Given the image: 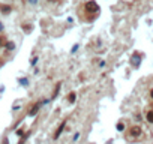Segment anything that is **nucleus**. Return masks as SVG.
Masks as SVG:
<instances>
[{
	"label": "nucleus",
	"mask_w": 153,
	"mask_h": 144,
	"mask_svg": "<svg viewBox=\"0 0 153 144\" xmlns=\"http://www.w3.org/2000/svg\"><path fill=\"white\" fill-rule=\"evenodd\" d=\"M86 11L87 12H98L99 11V6L96 5V2H87L86 3Z\"/></svg>",
	"instance_id": "1"
},
{
	"label": "nucleus",
	"mask_w": 153,
	"mask_h": 144,
	"mask_svg": "<svg viewBox=\"0 0 153 144\" xmlns=\"http://www.w3.org/2000/svg\"><path fill=\"white\" fill-rule=\"evenodd\" d=\"M141 132H143V129L140 128V126H132V128L129 129V134H131L132 138H138L141 135Z\"/></svg>",
	"instance_id": "2"
},
{
	"label": "nucleus",
	"mask_w": 153,
	"mask_h": 144,
	"mask_svg": "<svg viewBox=\"0 0 153 144\" xmlns=\"http://www.w3.org/2000/svg\"><path fill=\"white\" fill-rule=\"evenodd\" d=\"M65 125H66V122H63L59 128H57V131H56V134H54V140H57L59 138V135L62 134V131H63V128H65Z\"/></svg>",
	"instance_id": "3"
},
{
	"label": "nucleus",
	"mask_w": 153,
	"mask_h": 144,
	"mask_svg": "<svg viewBox=\"0 0 153 144\" xmlns=\"http://www.w3.org/2000/svg\"><path fill=\"white\" fill-rule=\"evenodd\" d=\"M146 119H147L149 123H153V110H150V111L146 114Z\"/></svg>",
	"instance_id": "4"
},
{
	"label": "nucleus",
	"mask_w": 153,
	"mask_h": 144,
	"mask_svg": "<svg viewBox=\"0 0 153 144\" xmlns=\"http://www.w3.org/2000/svg\"><path fill=\"white\" fill-rule=\"evenodd\" d=\"M75 99H77V95H75L74 92L68 95V101H69V102H75Z\"/></svg>",
	"instance_id": "5"
},
{
	"label": "nucleus",
	"mask_w": 153,
	"mask_h": 144,
	"mask_svg": "<svg viewBox=\"0 0 153 144\" xmlns=\"http://www.w3.org/2000/svg\"><path fill=\"white\" fill-rule=\"evenodd\" d=\"M0 9H2V11H3L5 14H8V12L11 11V6H6V5H2V6H0Z\"/></svg>",
	"instance_id": "6"
},
{
	"label": "nucleus",
	"mask_w": 153,
	"mask_h": 144,
	"mask_svg": "<svg viewBox=\"0 0 153 144\" xmlns=\"http://www.w3.org/2000/svg\"><path fill=\"white\" fill-rule=\"evenodd\" d=\"M36 113H38V105H35V107H33V110L30 111V116H35Z\"/></svg>",
	"instance_id": "7"
},
{
	"label": "nucleus",
	"mask_w": 153,
	"mask_h": 144,
	"mask_svg": "<svg viewBox=\"0 0 153 144\" xmlns=\"http://www.w3.org/2000/svg\"><path fill=\"white\" fill-rule=\"evenodd\" d=\"M6 48L8 50H14V44L12 42H6Z\"/></svg>",
	"instance_id": "8"
},
{
	"label": "nucleus",
	"mask_w": 153,
	"mask_h": 144,
	"mask_svg": "<svg viewBox=\"0 0 153 144\" xmlns=\"http://www.w3.org/2000/svg\"><path fill=\"white\" fill-rule=\"evenodd\" d=\"M117 129H119V131H123V129H125V125H123V123H117Z\"/></svg>",
	"instance_id": "9"
},
{
	"label": "nucleus",
	"mask_w": 153,
	"mask_h": 144,
	"mask_svg": "<svg viewBox=\"0 0 153 144\" xmlns=\"http://www.w3.org/2000/svg\"><path fill=\"white\" fill-rule=\"evenodd\" d=\"M0 45H6V41H5V38H0Z\"/></svg>",
	"instance_id": "10"
},
{
	"label": "nucleus",
	"mask_w": 153,
	"mask_h": 144,
	"mask_svg": "<svg viewBox=\"0 0 153 144\" xmlns=\"http://www.w3.org/2000/svg\"><path fill=\"white\" fill-rule=\"evenodd\" d=\"M150 96H152V99H153V89L150 90Z\"/></svg>",
	"instance_id": "11"
},
{
	"label": "nucleus",
	"mask_w": 153,
	"mask_h": 144,
	"mask_svg": "<svg viewBox=\"0 0 153 144\" xmlns=\"http://www.w3.org/2000/svg\"><path fill=\"white\" fill-rule=\"evenodd\" d=\"M5 144H8V140H5Z\"/></svg>",
	"instance_id": "12"
}]
</instances>
